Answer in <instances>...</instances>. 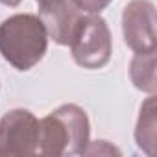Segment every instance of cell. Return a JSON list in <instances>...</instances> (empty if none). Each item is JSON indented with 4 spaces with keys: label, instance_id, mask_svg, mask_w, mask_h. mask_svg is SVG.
<instances>
[{
    "label": "cell",
    "instance_id": "obj_1",
    "mask_svg": "<svg viewBox=\"0 0 157 157\" xmlns=\"http://www.w3.org/2000/svg\"><path fill=\"white\" fill-rule=\"evenodd\" d=\"M48 46V32L41 17L19 13L0 24V54L19 70L37 65Z\"/></svg>",
    "mask_w": 157,
    "mask_h": 157
},
{
    "label": "cell",
    "instance_id": "obj_2",
    "mask_svg": "<svg viewBox=\"0 0 157 157\" xmlns=\"http://www.w3.org/2000/svg\"><path fill=\"white\" fill-rule=\"evenodd\" d=\"M41 122V155H78L89 144V120L82 107L61 105Z\"/></svg>",
    "mask_w": 157,
    "mask_h": 157
},
{
    "label": "cell",
    "instance_id": "obj_3",
    "mask_svg": "<svg viewBox=\"0 0 157 157\" xmlns=\"http://www.w3.org/2000/svg\"><path fill=\"white\" fill-rule=\"evenodd\" d=\"M70 48L74 61L85 68H100L111 56V35L105 21L94 13L78 19L72 35Z\"/></svg>",
    "mask_w": 157,
    "mask_h": 157
},
{
    "label": "cell",
    "instance_id": "obj_4",
    "mask_svg": "<svg viewBox=\"0 0 157 157\" xmlns=\"http://www.w3.org/2000/svg\"><path fill=\"white\" fill-rule=\"evenodd\" d=\"M41 122L26 109L10 111L0 120V155L39 153Z\"/></svg>",
    "mask_w": 157,
    "mask_h": 157
},
{
    "label": "cell",
    "instance_id": "obj_5",
    "mask_svg": "<svg viewBox=\"0 0 157 157\" xmlns=\"http://www.w3.org/2000/svg\"><path fill=\"white\" fill-rule=\"evenodd\" d=\"M126 44L135 52H155V11L148 0H133L124 11Z\"/></svg>",
    "mask_w": 157,
    "mask_h": 157
},
{
    "label": "cell",
    "instance_id": "obj_6",
    "mask_svg": "<svg viewBox=\"0 0 157 157\" xmlns=\"http://www.w3.org/2000/svg\"><path fill=\"white\" fill-rule=\"evenodd\" d=\"M39 4L41 21L46 26L48 35L57 44H68L72 30L82 17L74 0H35Z\"/></svg>",
    "mask_w": 157,
    "mask_h": 157
},
{
    "label": "cell",
    "instance_id": "obj_7",
    "mask_svg": "<svg viewBox=\"0 0 157 157\" xmlns=\"http://www.w3.org/2000/svg\"><path fill=\"white\" fill-rule=\"evenodd\" d=\"M155 52H137L131 61V80L135 87L153 93L155 91Z\"/></svg>",
    "mask_w": 157,
    "mask_h": 157
},
{
    "label": "cell",
    "instance_id": "obj_8",
    "mask_svg": "<svg viewBox=\"0 0 157 157\" xmlns=\"http://www.w3.org/2000/svg\"><path fill=\"white\" fill-rule=\"evenodd\" d=\"M139 126H137V144L144 148L148 153H153L155 146V117H153V98H148L146 105L140 111Z\"/></svg>",
    "mask_w": 157,
    "mask_h": 157
},
{
    "label": "cell",
    "instance_id": "obj_9",
    "mask_svg": "<svg viewBox=\"0 0 157 157\" xmlns=\"http://www.w3.org/2000/svg\"><path fill=\"white\" fill-rule=\"evenodd\" d=\"M76 2V6L80 8V10H83V11H89V13H98V11H102L111 0H74Z\"/></svg>",
    "mask_w": 157,
    "mask_h": 157
},
{
    "label": "cell",
    "instance_id": "obj_10",
    "mask_svg": "<svg viewBox=\"0 0 157 157\" xmlns=\"http://www.w3.org/2000/svg\"><path fill=\"white\" fill-rule=\"evenodd\" d=\"M0 2L6 4V6H17V4L21 2V0H0Z\"/></svg>",
    "mask_w": 157,
    "mask_h": 157
}]
</instances>
